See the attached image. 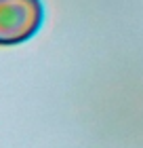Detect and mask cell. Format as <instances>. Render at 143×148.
Wrapping results in <instances>:
<instances>
[{"label": "cell", "instance_id": "obj_1", "mask_svg": "<svg viewBox=\"0 0 143 148\" xmlns=\"http://www.w3.org/2000/svg\"><path fill=\"white\" fill-rule=\"evenodd\" d=\"M44 23L42 0H0V47L34 38Z\"/></svg>", "mask_w": 143, "mask_h": 148}]
</instances>
